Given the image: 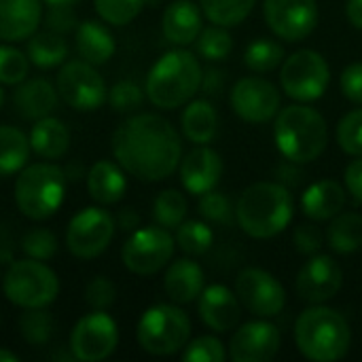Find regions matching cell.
<instances>
[{
  "mask_svg": "<svg viewBox=\"0 0 362 362\" xmlns=\"http://www.w3.org/2000/svg\"><path fill=\"white\" fill-rule=\"evenodd\" d=\"M163 36L172 45H191L202 32V13L191 0H174L163 13Z\"/></svg>",
  "mask_w": 362,
  "mask_h": 362,
  "instance_id": "obj_22",
  "label": "cell"
},
{
  "mask_svg": "<svg viewBox=\"0 0 362 362\" xmlns=\"http://www.w3.org/2000/svg\"><path fill=\"white\" fill-rule=\"evenodd\" d=\"M218 78H221V72L218 70H208L202 78V85H204V91L206 93H216L218 89Z\"/></svg>",
  "mask_w": 362,
  "mask_h": 362,
  "instance_id": "obj_52",
  "label": "cell"
},
{
  "mask_svg": "<svg viewBox=\"0 0 362 362\" xmlns=\"http://www.w3.org/2000/svg\"><path fill=\"white\" fill-rule=\"evenodd\" d=\"M212 242H214V233L202 221H187L176 229V244L187 255H193V257L206 255Z\"/></svg>",
  "mask_w": 362,
  "mask_h": 362,
  "instance_id": "obj_36",
  "label": "cell"
},
{
  "mask_svg": "<svg viewBox=\"0 0 362 362\" xmlns=\"http://www.w3.org/2000/svg\"><path fill=\"white\" fill-rule=\"evenodd\" d=\"M66 197L64 170L53 163H32L17 176L15 204L19 212L32 221L53 216Z\"/></svg>",
  "mask_w": 362,
  "mask_h": 362,
  "instance_id": "obj_6",
  "label": "cell"
},
{
  "mask_svg": "<svg viewBox=\"0 0 362 362\" xmlns=\"http://www.w3.org/2000/svg\"><path fill=\"white\" fill-rule=\"evenodd\" d=\"M106 100L115 112H132L142 106L144 91L134 81H119L110 87Z\"/></svg>",
  "mask_w": 362,
  "mask_h": 362,
  "instance_id": "obj_43",
  "label": "cell"
},
{
  "mask_svg": "<svg viewBox=\"0 0 362 362\" xmlns=\"http://www.w3.org/2000/svg\"><path fill=\"white\" fill-rule=\"evenodd\" d=\"M174 246V238L161 225L136 229L123 246V265L136 276H153L168 265Z\"/></svg>",
  "mask_w": 362,
  "mask_h": 362,
  "instance_id": "obj_10",
  "label": "cell"
},
{
  "mask_svg": "<svg viewBox=\"0 0 362 362\" xmlns=\"http://www.w3.org/2000/svg\"><path fill=\"white\" fill-rule=\"evenodd\" d=\"M115 235V221L106 210L85 208L68 225L66 244L76 259H95L100 257Z\"/></svg>",
  "mask_w": 362,
  "mask_h": 362,
  "instance_id": "obj_13",
  "label": "cell"
},
{
  "mask_svg": "<svg viewBox=\"0 0 362 362\" xmlns=\"http://www.w3.org/2000/svg\"><path fill=\"white\" fill-rule=\"evenodd\" d=\"M19 356L15 352H8V350H0V362H17Z\"/></svg>",
  "mask_w": 362,
  "mask_h": 362,
  "instance_id": "obj_55",
  "label": "cell"
},
{
  "mask_svg": "<svg viewBox=\"0 0 362 362\" xmlns=\"http://www.w3.org/2000/svg\"><path fill=\"white\" fill-rule=\"evenodd\" d=\"M293 242H295V248L301 252V255H316L320 248H322V233L318 227L314 225H299L293 233Z\"/></svg>",
  "mask_w": 362,
  "mask_h": 362,
  "instance_id": "obj_47",
  "label": "cell"
},
{
  "mask_svg": "<svg viewBox=\"0 0 362 362\" xmlns=\"http://www.w3.org/2000/svg\"><path fill=\"white\" fill-rule=\"evenodd\" d=\"M57 93L70 108L83 112L100 108L108 98L104 78L85 59L68 62L66 66H62L57 74Z\"/></svg>",
  "mask_w": 362,
  "mask_h": 362,
  "instance_id": "obj_11",
  "label": "cell"
},
{
  "mask_svg": "<svg viewBox=\"0 0 362 362\" xmlns=\"http://www.w3.org/2000/svg\"><path fill=\"white\" fill-rule=\"evenodd\" d=\"M346 15H348V21L362 30V0H348L346 4Z\"/></svg>",
  "mask_w": 362,
  "mask_h": 362,
  "instance_id": "obj_51",
  "label": "cell"
},
{
  "mask_svg": "<svg viewBox=\"0 0 362 362\" xmlns=\"http://www.w3.org/2000/svg\"><path fill=\"white\" fill-rule=\"evenodd\" d=\"M74 40H76L78 55L85 62H89L91 66L106 64L115 53L112 34L108 32L106 25H102L100 21H93V19H87V21L76 25Z\"/></svg>",
  "mask_w": 362,
  "mask_h": 362,
  "instance_id": "obj_27",
  "label": "cell"
},
{
  "mask_svg": "<svg viewBox=\"0 0 362 362\" xmlns=\"http://www.w3.org/2000/svg\"><path fill=\"white\" fill-rule=\"evenodd\" d=\"M282 335L267 320L246 322L235 331L229 344V356L235 362H267L278 356Z\"/></svg>",
  "mask_w": 362,
  "mask_h": 362,
  "instance_id": "obj_18",
  "label": "cell"
},
{
  "mask_svg": "<svg viewBox=\"0 0 362 362\" xmlns=\"http://www.w3.org/2000/svg\"><path fill=\"white\" fill-rule=\"evenodd\" d=\"M295 341L308 361L335 362L348 354L352 333L337 310L318 305L301 312L297 318Z\"/></svg>",
  "mask_w": 362,
  "mask_h": 362,
  "instance_id": "obj_5",
  "label": "cell"
},
{
  "mask_svg": "<svg viewBox=\"0 0 362 362\" xmlns=\"http://www.w3.org/2000/svg\"><path fill=\"white\" fill-rule=\"evenodd\" d=\"M284 62V49L272 38H257L246 47L244 64L252 72H269L276 70Z\"/></svg>",
  "mask_w": 362,
  "mask_h": 362,
  "instance_id": "obj_34",
  "label": "cell"
},
{
  "mask_svg": "<svg viewBox=\"0 0 362 362\" xmlns=\"http://www.w3.org/2000/svg\"><path fill=\"white\" fill-rule=\"evenodd\" d=\"M346 187L352 197L362 204V155L346 168Z\"/></svg>",
  "mask_w": 362,
  "mask_h": 362,
  "instance_id": "obj_50",
  "label": "cell"
},
{
  "mask_svg": "<svg viewBox=\"0 0 362 362\" xmlns=\"http://www.w3.org/2000/svg\"><path fill=\"white\" fill-rule=\"evenodd\" d=\"M163 288L174 303L178 305L191 303L204 291V272L195 261L178 259L170 265L163 278Z\"/></svg>",
  "mask_w": 362,
  "mask_h": 362,
  "instance_id": "obj_23",
  "label": "cell"
},
{
  "mask_svg": "<svg viewBox=\"0 0 362 362\" xmlns=\"http://www.w3.org/2000/svg\"><path fill=\"white\" fill-rule=\"evenodd\" d=\"M112 153L119 165L134 178L159 182L178 168L182 142L168 119L142 112L119 125L112 136Z\"/></svg>",
  "mask_w": 362,
  "mask_h": 362,
  "instance_id": "obj_1",
  "label": "cell"
},
{
  "mask_svg": "<svg viewBox=\"0 0 362 362\" xmlns=\"http://www.w3.org/2000/svg\"><path fill=\"white\" fill-rule=\"evenodd\" d=\"M85 299L93 310H108L117 299L115 284L108 278H95L87 284Z\"/></svg>",
  "mask_w": 362,
  "mask_h": 362,
  "instance_id": "obj_46",
  "label": "cell"
},
{
  "mask_svg": "<svg viewBox=\"0 0 362 362\" xmlns=\"http://www.w3.org/2000/svg\"><path fill=\"white\" fill-rule=\"evenodd\" d=\"M30 138L17 127L0 125V178L13 176L28 163Z\"/></svg>",
  "mask_w": 362,
  "mask_h": 362,
  "instance_id": "obj_30",
  "label": "cell"
},
{
  "mask_svg": "<svg viewBox=\"0 0 362 362\" xmlns=\"http://www.w3.org/2000/svg\"><path fill=\"white\" fill-rule=\"evenodd\" d=\"M182 132L195 144H208L218 129V115L214 106L206 100L191 102L182 112Z\"/></svg>",
  "mask_w": 362,
  "mask_h": 362,
  "instance_id": "obj_29",
  "label": "cell"
},
{
  "mask_svg": "<svg viewBox=\"0 0 362 362\" xmlns=\"http://www.w3.org/2000/svg\"><path fill=\"white\" fill-rule=\"evenodd\" d=\"M117 223H119V227H121L123 231H132L134 227H138V214H134L132 210H123V212L119 214Z\"/></svg>",
  "mask_w": 362,
  "mask_h": 362,
  "instance_id": "obj_53",
  "label": "cell"
},
{
  "mask_svg": "<svg viewBox=\"0 0 362 362\" xmlns=\"http://www.w3.org/2000/svg\"><path fill=\"white\" fill-rule=\"evenodd\" d=\"M231 108L248 123H265L278 115L280 93L267 78L244 76L231 89Z\"/></svg>",
  "mask_w": 362,
  "mask_h": 362,
  "instance_id": "obj_16",
  "label": "cell"
},
{
  "mask_svg": "<svg viewBox=\"0 0 362 362\" xmlns=\"http://www.w3.org/2000/svg\"><path fill=\"white\" fill-rule=\"evenodd\" d=\"M329 246L339 255H350L362 248V216L356 212H339L327 229Z\"/></svg>",
  "mask_w": 362,
  "mask_h": 362,
  "instance_id": "obj_31",
  "label": "cell"
},
{
  "mask_svg": "<svg viewBox=\"0 0 362 362\" xmlns=\"http://www.w3.org/2000/svg\"><path fill=\"white\" fill-rule=\"evenodd\" d=\"M2 288L6 299L23 310L47 308L59 293V280L45 263L28 257L25 261H15L6 269Z\"/></svg>",
  "mask_w": 362,
  "mask_h": 362,
  "instance_id": "obj_8",
  "label": "cell"
},
{
  "mask_svg": "<svg viewBox=\"0 0 362 362\" xmlns=\"http://www.w3.org/2000/svg\"><path fill=\"white\" fill-rule=\"evenodd\" d=\"M221 174H223V159L214 148L206 144H199L197 148L187 153V157L180 163L182 187L193 195H204L212 191L218 185Z\"/></svg>",
  "mask_w": 362,
  "mask_h": 362,
  "instance_id": "obj_19",
  "label": "cell"
},
{
  "mask_svg": "<svg viewBox=\"0 0 362 362\" xmlns=\"http://www.w3.org/2000/svg\"><path fill=\"white\" fill-rule=\"evenodd\" d=\"M87 189L93 202L102 206L117 204L125 195V189H127L123 168L106 159L93 163L87 174Z\"/></svg>",
  "mask_w": 362,
  "mask_h": 362,
  "instance_id": "obj_26",
  "label": "cell"
},
{
  "mask_svg": "<svg viewBox=\"0 0 362 362\" xmlns=\"http://www.w3.org/2000/svg\"><path fill=\"white\" fill-rule=\"evenodd\" d=\"M45 25H47V30L57 32V34L74 30V25H76L74 8L72 6H49V13L45 17Z\"/></svg>",
  "mask_w": 362,
  "mask_h": 362,
  "instance_id": "obj_48",
  "label": "cell"
},
{
  "mask_svg": "<svg viewBox=\"0 0 362 362\" xmlns=\"http://www.w3.org/2000/svg\"><path fill=\"white\" fill-rule=\"evenodd\" d=\"M30 146L42 159H59L70 146V132L59 119L42 117L30 132Z\"/></svg>",
  "mask_w": 362,
  "mask_h": 362,
  "instance_id": "obj_28",
  "label": "cell"
},
{
  "mask_svg": "<svg viewBox=\"0 0 362 362\" xmlns=\"http://www.w3.org/2000/svg\"><path fill=\"white\" fill-rule=\"evenodd\" d=\"M344 286V272L339 263L327 255H312L301 267L295 288L297 295L308 303H325L333 299Z\"/></svg>",
  "mask_w": 362,
  "mask_h": 362,
  "instance_id": "obj_17",
  "label": "cell"
},
{
  "mask_svg": "<svg viewBox=\"0 0 362 362\" xmlns=\"http://www.w3.org/2000/svg\"><path fill=\"white\" fill-rule=\"evenodd\" d=\"M30 68V59L15 47H0V83L19 85L25 81Z\"/></svg>",
  "mask_w": 362,
  "mask_h": 362,
  "instance_id": "obj_42",
  "label": "cell"
},
{
  "mask_svg": "<svg viewBox=\"0 0 362 362\" xmlns=\"http://www.w3.org/2000/svg\"><path fill=\"white\" fill-rule=\"evenodd\" d=\"M21 248L30 259L36 261H47L57 252V240L51 231L47 229H32L23 235Z\"/></svg>",
  "mask_w": 362,
  "mask_h": 362,
  "instance_id": "obj_44",
  "label": "cell"
},
{
  "mask_svg": "<svg viewBox=\"0 0 362 362\" xmlns=\"http://www.w3.org/2000/svg\"><path fill=\"white\" fill-rule=\"evenodd\" d=\"M195 45H197V53L202 57H206L208 62H218V59H225L231 53L233 38L223 25L214 23L212 28H206V30L199 32Z\"/></svg>",
  "mask_w": 362,
  "mask_h": 362,
  "instance_id": "obj_38",
  "label": "cell"
},
{
  "mask_svg": "<svg viewBox=\"0 0 362 362\" xmlns=\"http://www.w3.org/2000/svg\"><path fill=\"white\" fill-rule=\"evenodd\" d=\"M187 210H189V204L185 195L176 189H168L157 195L155 206H153V216L157 225L165 229H178L185 223Z\"/></svg>",
  "mask_w": 362,
  "mask_h": 362,
  "instance_id": "obj_35",
  "label": "cell"
},
{
  "mask_svg": "<svg viewBox=\"0 0 362 362\" xmlns=\"http://www.w3.org/2000/svg\"><path fill=\"white\" fill-rule=\"evenodd\" d=\"M146 0H93L98 15L112 25H125L134 21L144 8Z\"/></svg>",
  "mask_w": 362,
  "mask_h": 362,
  "instance_id": "obj_39",
  "label": "cell"
},
{
  "mask_svg": "<svg viewBox=\"0 0 362 362\" xmlns=\"http://www.w3.org/2000/svg\"><path fill=\"white\" fill-rule=\"evenodd\" d=\"M293 197L278 182H255L238 199L235 221L257 240H267L282 233L293 221Z\"/></svg>",
  "mask_w": 362,
  "mask_h": 362,
  "instance_id": "obj_2",
  "label": "cell"
},
{
  "mask_svg": "<svg viewBox=\"0 0 362 362\" xmlns=\"http://www.w3.org/2000/svg\"><path fill=\"white\" fill-rule=\"evenodd\" d=\"M42 19L40 0H0V40H28Z\"/></svg>",
  "mask_w": 362,
  "mask_h": 362,
  "instance_id": "obj_21",
  "label": "cell"
},
{
  "mask_svg": "<svg viewBox=\"0 0 362 362\" xmlns=\"http://www.w3.org/2000/svg\"><path fill=\"white\" fill-rule=\"evenodd\" d=\"M263 13L269 30L288 42L308 38L318 23L316 0H265Z\"/></svg>",
  "mask_w": 362,
  "mask_h": 362,
  "instance_id": "obj_15",
  "label": "cell"
},
{
  "mask_svg": "<svg viewBox=\"0 0 362 362\" xmlns=\"http://www.w3.org/2000/svg\"><path fill=\"white\" fill-rule=\"evenodd\" d=\"M341 91L350 102L362 104V62L350 64L341 72Z\"/></svg>",
  "mask_w": 362,
  "mask_h": 362,
  "instance_id": "obj_49",
  "label": "cell"
},
{
  "mask_svg": "<svg viewBox=\"0 0 362 362\" xmlns=\"http://www.w3.org/2000/svg\"><path fill=\"white\" fill-rule=\"evenodd\" d=\"M346 206V191L335 180L314 182L301 197L303 214L312 221H329L337 216Z\"/></svg>",
  "mask_w": 362,
  "mask_h": 362,
  "instance_id": "obj_25",
  "label": "cell"
},
{
  "mask_svg": "<svg viewBox=\"0 0 362 362\" xmlns=\"http://www.w3.org/2000/svg\"><path fill=\"white\" fill-rule=\"evenodd\" d=\"M274 138L280 153L293 163L316 161L329 142V129L322 115L305 104H293L278 112Z\"/></svg>",
  "mask_w": 362,
  "mask_h": 362,
  "instance_id": "obj_4",
  "label": "cell"
},
{
  "mask_svg": "<svg viewBox=\"0 0 362 362\" xmlns=\"http://www.w3.org/2000/svg\"><path fill=\"white\" fill-rule=\"evenodd\" d=\"M199 316L206 327L216 333H227L238 327L242 316V303L223 284L206 286L199 295Z\"/></svg>",
  "mask_w": 362,
  "mask_h": 362,
  "instance_id": "obj_20",
  "label": "cell"
},
{
  "mask_svg": "<svg viewBox=\"0 0 362 362\" xmlns=\"http://www.w3.org/2000/svg\"><path fill=\"white\" fill-rule=\"evenodd\" d=\"M25 55L38 68H53V66H59L66 59L68 45H66L62 34L45 30V32L32 34L28 38Z\"/></svg>",
  "mask_w": 362,
  "mask_h": 362,
  "instance_id": "obj_32",
  "label": "cell"
},
{
  "mask_svg": "<svg viewBox=\"0 0 362 362\" xmlns=\"http://www.w3.org/2000/svg\"><path fill=\"white\" fill-rule=\"evenodd\" d=\"M42 2H47L49 6H74L78 0H42Z\"/></svg>",
  "mask_w": 362,
  "mask_h": 362,
  "instance_id": "obj_54",
  "label": "cell"
},
{
  "mask_svg": "<svg viewBox=\"0 0 362 362\" xmlns=\"http://www.w3.org/2000/svg\"><path fill=\"white\" fill-rule=\"evenodd\" d=\"M138 344L153 356H170L182 350L191 337V320L176 305H153L138 322Z\"/></svg>",
  "mask_w": 362,
  "mask_h": 362,
  "instance_id": "obj_7",
  "label": "cell"
},
{
  "mask_svg": "<svg viewBox=\"0 0 362 362\" xmlns=\"http://www.w3.org/2000/svg\"><path fill=\"white\" fill-rule=\"evenodd\" d=\"M119 344L117 322L104 312L95 310L83 316L70 335L72 358L83 362H98L108 358Z\"/></svg>",
  "mask_w": 362,
  "mask_h": 362,
  "instance_id": "obj_12",
  "label": "cell"
},
{
  "mask_svg": "<svg viewBox=\"0 0 362 362\" xmlns=\"http://www.w3.org/2000/svg\"><path fill=\"white\" fill-rule=\"evenodd\" d=\"M235 293L240 303L259 318H274L286 305L284 286L265 269L248 267L238 274Z\"/></svg>",
  "mask_w": 362,
  "mask_h": 362,
  "instance_id": "obj_14",
  "label": "cell"
},
{
  "mask_svg": "<svg viewBox=\"0 0 362 362\" xmlns=\"http://www.w3.org/2000/svg\"><path fill=\"white\" fill-rule=\"evenodd\" d=\"M2 104H4V91H2V87H0V108H2Z\"/></svg>",
  "mask_w": 362,
  "mask_h": 362,
  "instance_id": "obj_56",
  "label": "cell"
},
{
  "mask_svg": "<svg viewBox=\"0 0 362 362\" xmlns=\"http://www.w3.org/2000/svg\"><path fill=\"white\" fill-rule=\"evenodd\" d=\"M185 362H223L225 361V348L216 337H197L191 344L185 346L182 352Z\"/></svg>",
  "mask_w": 362,
  "mask_h": 362,
  "instance_id": "obj_45",
  "label": "cell"
},
{
  "mask_svg": "<svg viewBox=\"0 0 362 362\" xmlns=\"http://www.w3.org/2000/svg\"><path fill=\"white\" fill-rule=\"evenodd\" d=\"M331 81L327 59L312 49L295 51L284 59L280 70V83L288 98L297 102H314L325 95Z\"/></svg>",
  "mask_w": 362,
  "mask_h": 362,
  "instance_id": "obj_9",
  "label": "cell"
},
{
  "mask_svg": "<svg viewBox=\"0 0 362 362\" xmlns=\"http://www.w3.org/2000/svg\"><path fill=\"white\" fill-rule=\"evenodd\" d=\"M19 333L30 346H45L53 335V318L45 308H30L19 318Z\"/></svg>",
  "mask_w": 362,
  "mask_h": 362,
  "instance_id": "obj_37",
  "label": "cell"
},
{
  "mask_svg": "<svg viewBox=\"0 0 362 362\" xmlns=\"http://www.w3.org/2000/svg\"><path fill=\"white\" fill-rule=\"evenodd\" d=\"M199 2L206 17L212 23L223 28H233L250 15L257 0H199Z\"/></svg>",
  "mask_w": 362,
  "mask_h": 362,
  "instance_id": "obj_33",
  "label": "cell"
},
{
  "mask_svg": "<svg viewBox=\"0 0 362 362\" xmlns=\"http://www.w3.org/2000/svg\"><path fill=\"white\" fill-rule=\"evenodd\" d=\"M202 66L191 51L176 49L165 53L146 76V95L157 108H178L202 87Z\"/></svg>",
  "mask_w": 362,
  "mask_h": 362,
  "instance_id": "obj_3",
  "label": "cell"
},
{
  "mask_svg": "<svg viewBox=\"0 0 362 362\" xmlns=\"http://www.w3.org/2000/svg\"><path fill=\"white\" fill-rule=\"evenodd\" d=\"M337 142L339 148L352 157L362 155V108L350 110L341 117L337 125Z\"/></svg>",
  "mask_w": 362,
  "mask_h": 362,
  "instance_id": "obj_40",
  "label": "cell"
},
{
  "mask_svg": "<svg viewBox=\"0 0 362 362\" xmlns=\"http://www.w3.org/2000/svg\"><path fill=\"white\" fill-rule=\"evenodd\" d=\"M13 104L23 119H42L49 117L57 108V91L45 78L21 81L17 91L13 93Z\"/></svg>",
  "mask_w": 362,
  "mask_h": 362,
  "instance_id": "obj_24",
  "label": "cell"
},
{
  "mask_svg": "<svg viewBox=\"0 0 362 362\" xmlns=\"http://www.w3.org/2000/svg\"><path fill=\"white\" fill-rule=\"evenodd\" d=\"M199 214L206 221H210V223L229 227L233 223V218H235V208L231 206L229 197H225L223 193L212 189V191L202 195V199H199Z\"/></svg>",
  "mask_w": 362,
  "mask_h": 362,
  "instance_id": "obj_41",
  "label": "cell"
}]
</instances>
